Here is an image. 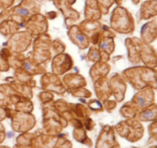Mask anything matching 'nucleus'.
Masks as SVG:
<instances>
[{"mask_svg": "<svg viewBox=\"0 0 157 148\" xmlns=\"http://www.w3.org/2000/svg\"><path fill=\"white\" fill-rule=\"evenodd\" d=\"M18 13H19L21 15H28L29 14V10L27 9H25V8H21V9H18Z\"/></svg>", "mask_w": 157, "mask_h": 148, "instance_id": "obj_1", "label": "nucleus"}, {"mask_svg": "<svg viewBox=\"0 0 157 148\" xmlns=\"http://www.w3.org/2000/svg\"><path fill=\"white\" fill-rule=\"evenodd\" d=\"M144 116L145 117H147V118H150V117H153V113L150 112V111H148V112L144 113Z\"/></svg>", "mask_w": 157, "mask_h": 148, "instance_id": "obj_2", "label": "nucleus"}, {"mask_svg": "<svg viewBox=\"0 0 157 148\" xmlns=\"http://www.w3.org/2000/svg\"><path fill=\"white\" fill-rule=\"evenodd\" d=\"M138 103L141 106H144V104H145V101H144V98H142V97H139L138 98Z\"/></svg>", "mask_w": 157, "mask_h": 148, "instance_id": "obj_3", "label": "nucleus"}, {"mask_svg": "<svg viewBox=\"0 0 157 148\" xmlns=\"http://www.w3.org/2000/svg\"><path fill=\"white\" fill-rule=\"evenodd\" d=\"M77 39H78L80 42H83L84 39V36H82V35H78V36H77Z\"/></svg>", "mask_w": 157, "mask_h": 148, "instance_id": "obj_4", "label": "nucleus"}]
</instances>
